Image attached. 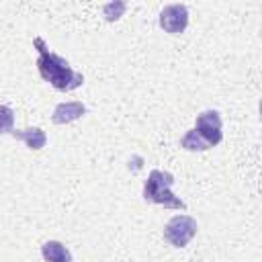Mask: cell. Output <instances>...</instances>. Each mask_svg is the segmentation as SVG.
<instances>
[{
	"mask_svg": "<svg viewBox=\"0 0 262 262\" xmlns=\"http://www.w3.org/2000/svg\"><path fill=\"white\" fill-rule=\"evenodd\" d=\"M125 10H127V4H125L123 0L106 2V4L102 6V16H104L108 23H113V20H119V18L125 14Z\"/></svg>",
	"mask_w": 262,
	"mask_h": 262,
	"instance_id": "cell-10",
	"label": "cell"
},
{
	"mask_svg": "<svg viewBox=\"0 0 262 262\" xmlns=\"http://www.w3.org/2000/svg\"><path fill=\"white\" fill-rule=\"evenodd\" d=\"M260 115H262V100H260Z\"/></svg>",
	"mask_w": 262,
	"mask_h": 262,
	"instance_id": "cell-12",
	"label": "cell"
},
{
	"mask_svg": "<svg viewBox=\"0 0 262 262\" xmlns=\"http://www.w3.org/2000/svg\"><path fill=\"white\" fill-rule=\"evenodd\" d=\"M12 137L25 141L29 149H41V147H45V143H47V135H45V131L39 129V127L14 129V131H12Z\"/></svg>",
	"mask_w": 262,
	"mask_h": 262,
	"instance_id": "cell-7",
	"label": "cell"
},
{
	"mask_svg": "<svg viewBox=\"0 0 262 262\" xmlns=\"http://www.w3.org/2000/svg\"><path fill=\"white\" fill-rule=\"evenodd\" d=\"M174 176L166 170H151L143 184V201L151 205H162L168 209H186V203L172 192Z\"/></svg>",
	"mask_w": 262,
	"mask_h": 262,
	"instance_id": "cell-2",
	"label": "cell"
},
{
	"mask_svg": "<svg viewBox=\"0 0 262 262\" xmlns=\"http://www.w3.org/2000/svg\"><path fill=\"white\" fill-rule=\"evenodd\" d=\"M180 147H184V149H188V151H205V149H209L211 145L203 139V135L192 127V129H188L186 133H184V137L180 139Z\"/></svg>",
	"mask_w": 262,
	"mask_h": 262,
	"instance_id": "cell-9",
	"label": "cell"
},
{
	"mask_svg": "<svg viewBox=\"0 0 262 262\" xmlns=\"http://www.w3.org/2000/svg\"><path fill=\"white\" fill-rule=\"evenodd\" d=\"M86 115V106L84 102L80 100H68V102H59L53 113H51V121L55 125H68V123H74L78 121L80 117Z\"/></svg>",
	"mask_w": 262,
	"mask_h": 262,
	"instance_id": "cell-6",
	"label": "cell"
},
{
	"mask_svg": "<svg viewBox=\"0 0 262 262\" xmlns=\"http://www.w3.org/2000/svg\"><path fill=\"white\" fill-rule=\"evenodd\" d=\"M160 27L170 35H180L188 27V8L184 4H168L160 12Z\"/></svg>",
	"mask_w": 262,
	"mask_h": 262,
	"instance_id": "cell-5",
	"label": "cell"
},
{
	"mask_svg": "<svg viewBox=\"0 0 262 262\" xmlns=\"http://www.w3.org/2000/svg\"><path fill=\"white\" fill-rule=\"evenodd\" d=\"M41 256L45 262H72V252L57 239H49L41 246Z\"/></svg>",
	"mask_w": 262,
	"mask_h": 262,
	"instance_id": "cell-8",
	"label": "cell"
},
{
	"mask_svg": "<svg viewBox=\"0 0 262 262\" xmlns=\"http://www.w3.org/2000/svg\"><path fill=\"white\" fill-rule=\"evenodd\" d=\"M33 45L39 51V57H37L39 76L45 82H49L55 90H59V92H72V90H76V88H80L84 84V76L80 72H76L66 57L49 51V47L45 45V41L41 37H35L33 39Z\"/></svg>",
	"mask_w": 262,
	"mask_h": 262,
	"instance_id": "cell-1",
	"label": "cell"
},
{
	"mask_svg": "<svg viewBox=\"0 0 262 262\" xmlns=\"http://www.w3.org/2000/svg\"><path fill=\"white\" fill-rule=\"evenodd\" d=\"M196 219L190 215H174L164 225V239L174 248H184L196 235Z\"/></svg>",
	"mask_w": 262,
	"mask_h": 262,
	"instance_id": "cell-3",
	"label": "cell"
},
{
	"mask_svg": "<svg viewBox=\"0 0 262 262\" xmlns=\"http://www.w3.org/2000/svg\"><path fill=\"white\" fill-rule=\"evenodd\" d=\"M223 121H221V115L219 111L215 108H209V111H203L196 115V121H194V129L203 135V139L213 147L217 143H221L223 139Z\"/></svg>",
	"mask_w": 262,
	"mask_h": 262,
	"instance_id": "cell-4",
	"label": "cell"
},
{
	"mask_svg": "<svg viewBox=\"0 0 262 262\" xmlns=\"http://www.w3.org/2000/svg\"><path fill=\"white\" fill-rule=\"evenodd\" d=\"M2 113H4V133H12L10 131V121H12V111H10V106H2Z\"/></svg>",
	"mask_w": 262,
	"mask_h": 262,
	"instance_id": "cell-11",
	"label": "cell"
}]
</instances>
